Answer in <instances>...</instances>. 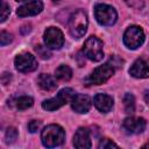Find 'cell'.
<instances>
[{"instance_id":"cell-30","label":"cell","mask_w":149,"mask_h":149,"mask_svg":"<svg viewBox=\"0 0 149 149\" xmlns=\"http://www.w3.org/2000/svg\"><path fill=\"white\" fill-rule=\"evenodd\" d=\"M16 1H24V0H16Z\"/></svg>"},{"instance_id":"cell-21","label":"cell","mask_w":149,"mask_h":149,"mask_svg":"<svg viewBox=\"0 0 149 149\" xmlns=\"http://www.w3.org/2000/svg\"><path fill=\"white\" fill-rule=\"evenodd\" d=\"M48 49H49L48 47H43V45H40V44L35 47V51H36L37 55H38L41 58H43V59L50 58V56H51V54H50V51H49Z\"/></svg>"},{"instance_id":"cell-6","label":"cell","mask_w":149,"mask_h":149,"mask_svg":"<svg viewBox=\"0 0 149 149\" xmlns=\"http://www.w3.org/2000/svg\"><path fill=\"white\" fill-rule=\"evenodd\" d=\"M114 74V66L111 65L109 63H106L104 65H100L87 78V84L88 85H100L107 81Z\"/></svg>"},{"instance_id":"cell-13","label":"cell","mask_w":149,"mask_h":149,"mask_svg":"<svg viewBox=\"0 0 149 149\" xmlns=\"http://www.w3.org/2000/svg\"><path fill=\"white\" fill-rule=\"evenodd\" d=\"M91 98L86 94H76L71 100L72 109L77 113H87L91 108Z\"/></svg>"},{"instance_id":"cell-31","label":"cell","mask_w":149,"mask_h":149,"mask_svg":"<svg viewBox=\"0 0 149 149\" xmlns=\"http://www.w3.org/2000/svg\"><path fill=\"white\" fill-rule=\"evenodd\" d=\"M52 1H58V0H52Z\"/></svg>"},{"instance_id":"cell-12","label":"cell","mask_w":149,"mask_h":149,"mask_svg":"<svg viewBox=\"0 0 149 149\" xmlns=\"http://www.w3.org/2000/svg\"><path fill=\"white\" fill-rule=\"evenodd\" d=\"M147 122L143 118H135L130 116L125 119L123 121V128L127 130V133L130 134H140L146 129Z\"/></svg>"},{"instance_id":"cell-14","label":"cell","mask_w":149,"mask_h":149,"mask_svg":"<svg viewBox=\"0 0 149 149\" xmlns=\"http://www.w3.org/2000/svg\"><path fill=\"white\" fill-rule=\"evenodd\" d=\"M73 146L78 149L91 148V137L87 128H79L73 136Z\"/></svg>"},{"instance_id":"cell-22","label":"cell","mask_w":149,"mask_h":149,"mask_svg":"<svg viewBox=\"0 0 149 149\" xmlns=\"http://www.w3.org/2000/svg\"><path fill=\"white\" fill-rule=\"evenodd\" d=\"M9 13H10L9 6H8L3 0H1V7H0V21L3 22V21L7 19V16L9 15Z\"/></svg>"},{"instance_id":"cell-11","label":"cell","mask_w":149,"mask_h":149,"mask_svg":"<svg viewBox=\"0 0 149 149\" xmlns=\"http://www.w3.org/2000/svg\"><path fill=\"white\" fill-rule=\"evenodd\" d=\"M43 9V3L41 0H33L29 1L24 5H22L21 7L17 8L16 14L21 17L24 16H31V15H36L38 13H41Z\"/></svg>"},{"instance_id":"cell-18","label":"cell","mask_w":149,"mask_h":149,"mask_svg":"<svg viewBox=\"0 0 149 149\" xmlns=\"http://www.w3.org/2000/svg\"><path fill=\"white\" fill-rule=\"evenodd\" d=\"M123 105H125V111L128 114L134 113L135 111V99L133 97V94L130 93H126L123 97Z\"/></svg>"},{"instance_id":"cell-28","label":"cell","mask_w":149,"mask_h":149,"mask_svg":"<svg viewBox=\"0 0 149 149\" xmlns=\"http://www.w3.org/2000/svg\"><path fill=\"white\" fill-rule=\"evenodd\" d=\"M144 100H146L147 102H149V91H148V90L144 92Z\"/></svg>"},{"instance_id":"cell-1","label":"cell","mask_w":149,"mask_h":149,"mask_svg":"<svg viewBox=\"0 0 149 149\" xmlns=\"http://www.w3.org/2000/svg\"><path fill=\"white\" fill-rule=\"evenodd\" d=\"M41 139H42L43 146L48 148H54V147L61 146L64 142L65 132L58 125H49L42 130Z\"/></svg>"},{"instance_id":"cell-16","label":"cell","mask_w":149,"mask_h":149,"mask_svg":"<svg viewBox=\"0 0 149 149\" xmlns=\"http://www.w3.org/2000/svg\"><path fill=\"white\" fill-rule=\"evenodd\" d=\"M37 81H38L40 87L42 90H44V91H54L57 87L55 78L52 76L48 74V73H41L38 79H37Z\"/></svg>"},{"instance_id":"cell-7","label":"cell","mask_w":149,"mask_h":149,"mask_svg":"<svg viewBox=\"0 0 149 149\" xmlns=\"http://www.w3.org/2000/svg\"><path fill=\"white\" fill-rule=\"evenodd\" d=\"M123 42L127 48L129 49H136L144 42V33L141 27L139 26H132L129 27L123 35Z\"/></svg>"},{"instance_id":"cell-10","label":"cell","mask_w":149,"mask_h":149,"mask_svg":"<svg viewBox=\"0 0 149 149\" xmlns=\"http://www.w3.org/2000/svg\"><path fill=\"white\" fill-rule=\"evenodd\" d=\"M129 73L135 78H147L149 77V58L140 57L137 58L129 69Z\"/></svg>"},{"instance_id":"cell-9","label":"cell","mask_w":149,"mask_h":149,"mask_svg":"<svg viewBox=\"0 0 149 149\" xmlns=\"http://www.w3.org/2000/svg\"><path fill=\"white\" fill-rule=\"evenodd\" d=\"M15 68L22 73H28L34 71L37 68V61L31 54H20L15 57Z\"/></svg>"},{"instance_id":"cell-4","label":"cell","mask_w":149,"mask_h":149,"mask_svg":"<svg viewBox=\"0 0 149 149\" xmlns=\"http://www.w3.org/2000/svg\"><path fill=\"white\" fill-rule=\"evenodd\" d=\"M83 54L91 61L98 62L101 61L104 57V50H102V42L95 37V36H90L83 47Z\"/></svg>"},{"instance_id":"cell-15","label":"cell","mask_w":149,"mask_h":149,"mask_svg":"<svg viewBox=\"0 0 149 149\" xmlns=\"http://www.w3.org/2000/svg\"><path fill=\"white\" fill-rule=\"evenodd\" d=\"M94 106L101 113H108L113 107V98L105 93H98L93 99Z\"/></svg>"},{"instance_id":"cell-25","label":"cell","mask_w":149,"mask_h":149,"mask_svg":"<svg viewBox=\"0 0 149 149\" xmlns=\"http://www.w3.org/2000/svg\"><path fill=\"white\" fill-rule=\"evenodd\" d=\"M126 3L132 7V8H135V9H141L143 6H144V2L143 0H125Z\"/></svg>"},{"instance_id":"cell-17","label":"cell","mask_w":149,"mask_h":149,"mask_svg":"<svg viewBox=\"0 0 149 149\" xmlns=\"http://www.w3.org/2000/svg\"><path fill=\"white\" fill-rule=\"evenodd\" d=\"M55 76L57 79L59 80H70L72 77V70L70 69V66L68 65H59L56 71H55Z\"/></svg>"},{"instance_id":"cell-26","label":"cell","mask_w":149,"mask_h":149,"mask_svg":"<svg viewBox=\"0 0 149 149\" xmlns=\"http://www.w3.org/2000/svg\"><path fill=\"white\" fill-rule=\"evenodd\" d=\"M40 127H41V121H38V120H31L28 123V130L30 133H35Z\"/></svg>"},{"instance_id":"cell-3","label":"cell","mask_w":149,"mask_h":149,"mask_svg":"<svg viewBox=\"0 0 149 149\" xmlns=\"http://www.w3.org/2000/svg\"><path fill=\"white\" fill-rule=\"evenodd\" d=\"M74 95H76V93L72 88H63L58 92V94L55 98L44 100L42 102V107L47 111H56L59 107H62L63 105L71 102V100Z\"/></svg>"},{"instance_id":"cell-23","label":"cell","mask_w":149,"mask_h":149,"mask_svg":"<svg viewBox=\"0 0 149 149\" xmlns=\"http://www.w3.org/2000/svg\"><path fill=\"white\" fill-rule=\"evenodd\" d=\"M99 148L100 149H107V148H118V144L114 143L112 140L109 139H101L100 143H99Z\"/></svg>"},{"instance_id":"cell-8","label":"cell","mask_w":149,"mask_h":149,"mask_svg":"<svg viewBox=\"0 0 149 149\" xmlns=\"http://www.w3.org/2000/svg\"><path fill=\"white\" fill-rule=\"evenodd\" d=\"M44 43L49 49H61L64 44L63 33L56 27H49L44 31Z\"/></svg>"},{"instance_id":"cell-29","label":"cell","mask_w":149,"mask_h":149,"mask_svg":"<svg viewBox=\"0 0 149 149\" xmlns=\"http://www.w3.org/2000/svg\"><path fill=\"white\" fill-rule=\"evenodd\" d=\"M142 148H149V141H148L146 144H143V146H142Z\"/></svg>"},{"instance_id":"cell-5","label":"cell","mask_w":149,"mask_h":149,"mask_svg":"<svg viewBox=\"0 0 149 149\" xmlns=\"http://www.w3.org/2000/svg\"><path fill=\"white\" fill-rule=\"evenodd\" d=\"M94 16L101 26H112L115 23L118 14L112 6L99 3L94 7Z\"/></svg>"},{"instance_id":"cell-20","label":"cell","mask_w":149,"mask_h":149,"mask_svg":"<svg viewBox=\"0 0 149 149\" xmlns=\"http://www.w3.org/2000/svg\"><path fill=\"white\" fill-rule=\"evenodd\" d=\"M5 137H6V142H7V143H13V142H15V140L17 139V130H16V128L9 127V128L6 130Z\"/></svg>"},{"instance_id":"cell-27","label":"cell","mask_w":149,"mask_h":149,"mask_svg":"<svg viewBox=\"0 0 149 149\" xmlns=\"http://www.w3.org/2000/svg\"><path fill=\"white\" fill-rule=\"evenodd\" d=\"M9 80H10V73L5 72V73L2 74V77H1L2 84H3V85H7V84H9Z\"/></svg>"},{"instance_id":"cell-24","label":"cell","mask_w":149,"mask_h":149,"mask_svg":"<svg viewBox=\"0 0 149 149\" xmlns=\"http://www.w3.org/2000/svg\"><path fill=\"white\" fill-rule=\"evenodd\" d=\"M12 40H13V37H12V35H10L9 33H7V31H1V34H0V44H1V45L9 44V43L12 42Z\"/></svg>"},{"instance_id":"cell-19","label":"cell","mask_w":149,"mask_h":149,"mask_svg":"<svg viewBox=\"0 0 149 149\" xmlns=\"http://www.w3.org/2000/svg\"><path fill=\"white\" fill-rule=\"evenodd\" d=\"M15 102H16V107H17L19 109L23 111V109H27V108L31 107L33 104H34V100H33V98H30V97L23 95V97H20L19 99H16Z\"/></svg>"},{"instance_id":"cell-2","label":"cell","mask_w":149,"mask_h":149,"mask_svg":"<svg viewBox=\"0 0 149 149\" xmlns=\"http://www.w3.org/2000/svg\"><path fill=\"white\" fill-rule=\"evenodd\" d=\"M86 28H87V16L84 10L78 9L69 19L70 34L76 38H80L86 33Z\"/></svg>"}]
</instances>
